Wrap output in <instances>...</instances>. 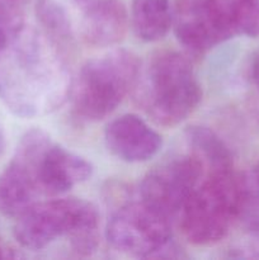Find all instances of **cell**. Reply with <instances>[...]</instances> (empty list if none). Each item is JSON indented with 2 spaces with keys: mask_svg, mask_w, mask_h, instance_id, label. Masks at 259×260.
<instances>
[{
  "mask_svg": "<svg viewBox=\"0 0 259 260\" xmlns=\"http://www.w3.org/2000/svg\"><path fill=\"white\" fill-rule=\"evenodd\" d=\"M73 79L48 36L23 28L0 55V99L15 116L51 113L70 98Z\"/></svg>",
  "mask_w": 259,
  "mask_h": 260,
  "instance_id": "obj_1",
  "label": "cell"
},
{
  "mask_svg": "<svg viewBox=\"0 0 259 260\" xmlns=\"http://www.w3.org/2000/svg\"><path fill=\"white\" fill-rule=\"evenodd\" d=\"M99 212L93 203L79 198L37 202L20 213L14 238L20 246L42 250L61 238L70 240L74 251L88 255L98 245Z\"/></svg>",
  "mask_w": 259,
  "mask_h": 260,
  "instance_id": "obj_2",
  "label": "cell"
},
{
  "mask_svg": "<svg viewBox=\"0 0 259 260\" xmlns=\"http://www.w3.org/2000/svg\"><path fill=\"white\" fill-rule=\"evenodd\" d=\"M139 103L160 126H177L193 113L202 89L189 61L175 51H160L140 73Z\"/></svg>",
  "mask_w": 259,
  "mask_h": 260,
  "instance_id": "obj_3",
  "label": "cell"
},
{
  "mask_svg": "<svg viewBox=\"0 0 259 260\" xmlns=\"http://www.w3.org/2000/svg\"><path fill=\"white\" fill-rule=\"evenodd\" d=\"M37 17L50 37L108 47L126 35L121 0H37Z\"/></svg>",
  "mask_w": 259,
  "mask_h": 260,
  "instance_id": "obj_4",
  "label": "cell"
},
{
  "mask_svg": "<svg viewBox=\"0 0 259 260\" xmlns=\"http://www.w3.org/2000/svg\"><path fill=\"white\" fill-rule=\"evenodd\" d=\"M141 63L134 52L112 50L81 66L71 86V101L80 119L96 122L108 117L136 88Z\"/></svg>",
  "mask_w": 259,
  "mask_h": 260,
  "instance_id": "obj_5",
  "label": "cell"
},
{
  "mask_svg": "<svg viewBox=\"0 0 259 260\" xmlns=\"http://www.w3.org/2000/svg\"><path fill=\"white\" fill-rule=\"evenodd\" d=\"M241 180L234 169L205 172L180 211V228L189 243L213 245L238 220Z\"/></svg>",
  "mask_w": 259,
  "mask_h": 260,
  "instance_id": "obj_6",
  "label": "cell"
},
{
  "mask_svg": "<svg viewBox=\"0 0 259 260\" xmlns=\"http://www.w3.org/2000/svg\"><path fill=\"white\" fill-rule=\"evenodd\" d=\"M52 140L40 128L25 132L14 155L0 173V213L18 217L45 197L41 187V162Z\"/></svg>",
  "mask_w": 259,
  "mask_h": 260,
  "instance_id": "obj_7",
  "label": "cell"
},
{
  "mask_svg": "<svg viewBox=\"0 0 259 260\" xmlns=\"http://www.w3.org/2000/svg\"><path fill=\"white\" fill-rule=\"evenodd\" d=\"M106 236L113 249L137 258H154L172 240V220L137 196L126 200L108 220Z\"/></svg>",
  "mask_w": 259,
  "mask_h": 260,
  "instance_id": "obj_8",
  "label": "cell"
},
{
  "mask_svg": "<svg viewBox=\"0 0 259 260\" xmlns=\"http://www.w3.org/2000/svg\"><path fill=\"white\" fill-rule=\"evenodd\" d=\"M205 174V167L193 152L172 157L152 168L139 185L137 196L152 210L173 221Z\"/></svg>",
  "mask_w": 259,
  "mask_h": 260,
  "instance_id": "obj_9",
  "label": "cell"
},
{
  "mask_svg": "<svg viewBox=\"0 0 259 260\" xmlns=\"http://www.w3.org/2000/svg\"><path fill=\"white\" fill-rule=\"evenodd\" d=\"M173 24L179 43L192 53L207 52L234 37L213 0H178Z\"/></svg>",
  "mask_w": 259,
  "mask_h": 260,
  "instance_id": "obj_10",
  "label": "cell"
},
{
  "mask_svg": "<svg viewBox=\"0 0 259 260\" xmlns=\"http://www.w3.org/2000/svg\"><path fill=\"white\" fill-rule=\"evenodd\" d=\"M107 149L126 162H144L159 152L160 135L136 114H123L107 124L104 131Z\"/></svg>",
  "mask_w": 259,
  "mask_h": 260,
  "instance_id": "obj_11",
  "label": "cell"
},
{
  "mask_svg": "<svg viewBox=\"0 0 259 260\" xmlns=\"http://www.w3.org/2000/svg\"><path fill=\"white\" fill-rule=\"evenodd\" d=\"M93 167L83 156L51 142L41 162V187L43 196L56 197L90 179Z\"/></svg>",
  "mask_w": 259,
  "mask_h": 260,
  "instance_id": "obj_12",
  "label": "cell"
},
{
  "mask_svg": "<svg viewBox=\"0 0 259 260\" xmlns=\"http://www.w3.org/2000/svg\"><path fill=\"white\" fill-rule=\"evenodd\" d=\"M170 0H132L131 25L144 42L163 40L173 24Z\"/></svg>",
  "mask_w": 259,
  "mask_h": 260,
  "instance_id": "obj_13",
  "label": "cell"
},
{
  "mask_svg": "<svg viewBox=\"0 0 259 260\" xmlns=\"http://www.w3.org/2000/svg\"><path fill=\"white\" fill-rule=\"evenodd\" d=\"M187 141L196 156L200 157L205 172L233 169V157L222 140L207 127L193 126L187 129Z\"/></svg>",
  "mask_w": 259,
  "mask_h": 260,
  "instance_id": "obj_14",
  "label": "cell"
},
{
  "mask_svg": "<svg viewBox=\"0 0 259 260\" xmlns=\"http://www.w3.org/2000/svg\"><path fill=\"white\" fill-rule=\"evenodd\" d=\"M218 13L235 36H259V0H213Z\"/></svg>",
  "mask_w": 259,
  "mask_h": 260,
  "instance_id": "obj_15",
  "label": "cell"
},
{
  "mask_svg": "<svg viewBox=\"0 0 259 260\" xmlns=\"http://www.w3.org/2000/svg\"><path fill=\"white\" fill-rule=\"evenodd\" d=\"M24 28L22 14H0V55L12 45Z\"/></svg>",
  "mask_w": 259,
  "mask_h": 260,
  "instance_id": "obj_16",
  "label": "cell"
},
{
  "mask_svg": "<svg viewBox=\"0 0 259 260\" xmlns=\"http://www.w3.org/2000/svg\"><path fill=\"white\" fill-rule=\"evenodd\" d=\"M29 0H0V14H22Z\"/></svg>",
  "mask_w": 259,
  "mask_h": 260,
  "instance_id": "obj_17",
  "label": "cell"
},
{
  "mask_svg": "<svg viewBox=\"0 0 259 260\" xmlns=\"http://www.w3.org/2000/svg\"><path fill=\"white\" fill-rule=\"evenodd\" d=\"M238 258H254V259H259V245L255 246V248H251V249H248V250H243V253L241 251H239Z\"/></svg>",
  "mask_w": 259,
  "mask_h": 260,
  "instance_id": "obj_18",
  "label": "cell"
},
{
  "mask_svg": "<svg viewBox=\"0 0 259 260\" xmlns=\"http://www.w3.org/2000/svg\"><path fill=\"white\" fill-rule=\"evenodd\" d=\"M251 78H253L254 84L259 89V55L256 56V58L253 62V66H251Z\"/></svg>",
  "mask_w": 259,
  "mask_h": 260,
  "instance_id": "obj_19",
  "label": "cell"
},
{
  "mask_svg": "<svg viewBox=\"0 0 259 260\" xmlns=\"http://www.w3.org/2000/svg\"><path fill=\"white\" fill-rule=\"evenodd\" d=\"M4 147H5L4 134H3V129H2V127H0V155H2L3 151H4Z\"/></svg>",
  "mask_w": 259,
  "mask_h": 260,
  "instance_id": "obj_20",
  "label": "cell"
},
{
  "mask_svg": "<svg viewBox=\"0 0 259 260\" xmlns=\"http://www.w3.org/2000/svg\"><path fill=\"white\" fill-rule=\"evenodd\" d=\"M251 172H253L254 177H255V180H256V182H258V184H259V164L256 165V167L254 168V169L251 170Z\"/></svg>",
  "mask_w": 259,
  "mask_h": 260,
  "instance_id": "obj_21",
  "label": "cell"
},
{
  "mask_svg": "<svg viewBox=\"0 0 259 260\" xmlns=\"http://www.w3.org/2000/svg\"><path fill=\"white\" fill-rule=\"evenodd\" d=\"M2 258H5V254H4V249H3V246L0 245V259Z\"/></svg>",
  "mask_w": 259,
  "mask_h": 260,
  "instance_id": "obj_22",
  "label": "cell"
}]
</instances>
